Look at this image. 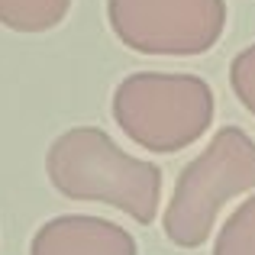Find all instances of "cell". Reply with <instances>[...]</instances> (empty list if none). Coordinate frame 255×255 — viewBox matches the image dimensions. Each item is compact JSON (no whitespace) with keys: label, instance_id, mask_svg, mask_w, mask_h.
I'll use <instances>...</instances> for the list:
<instances>
[{"label":"cell","instance_id":"cell-1","mask_svg":"<svg viewBox=\"0 0 255 255\" xmlns=\"http://www.w3.org/2000/svg\"><path fill=\"white\" fill-rule=\"evenodd\" d=\"M52 187L68 200L107 204L149 226L162 204V168L123 152L100 126L65 129L45 155Z\"/></svg>","mask_w":255,"mask_h":255},{"label":"cell","instance_id":"cell-2","mask_svg":"<svg viewBox=\"0 0 255 255\" xmlns=\"http://www.w3.org/2000/svg\"><path fill=\"white\" fill-rule=\"evenodd\" d=\"M213 87L187 71H136L113 91L110 113L139 149L171 155L194 145L213 123Z\"/></svg>","mask_w":255,"mask_h":255},{"label":"cell","instance_id":"cell-3","mask_svg":"<svg viewBox=\"0 0 255 255\" xmlns=\"http://www.w3.org/2000/svg\"><path fill=\"white\" fill-rule=\"evenodd\" d=\"M255 191V139L223 126L197 158L184 165L165 207L162 230L178 249H200L233 197Z\"/></svg>","mask_w":255,"mask_h":255},{"label":"cell","instance_id":"cell-4","mask_svg":"<svg viewBox=\"0 0 255 255\" xmlns=\"http://www.w3.org/2000/svg\"><path fill=\"white\" fill-rule=\"evenodd\" d=\"M110 29L139 55H204L226 29V0H107Z\"/></svg>","mask_w":255,"mask_h":255},{"label":"cell","instance_id":"cell-5","mask_svg":"<svg viewBox=\"0 0 255 255\" xmlns=\"http://www.w3.org/2000/svg\"><path fill=\"white\" fill-rule=\"evenodd\" d=\"M29 255H139V246L132 233L113 220L62 213L32 233Z\"/></svg>","mask_w":255,"mask_h":255},{"label":"cell","instance_id":"cell-6","mask_svg":"<svg viewBox=\"0 0 255 255\" xmlns=\"http://www.w3.org/2000/svg\"><path fill=\"white\" fill-rule=\"evenodd\" d=\"M68 10L71 0H0V26L13 32H49Z\"/></svg>","mask_w":255,"mask_h":255},{"label":"cell","instance_id":"cell-7","mask_svg":"<svg viewBox=\"0 0 255 255\" xmlns=\"http://www.w3.org/2000/svg\"><path fill=\"white\" fill-rule=\"evenodd\" d=\"M210 255H255V194L226 217Z\"/></svg>","mask_w":255,"mask_h":255},{"label":"cell","instance_id":"cell-8","mask_svg":"<svg viewBox=\"0 0 255 255\" xmlns=\"http://www.w3.org/2000/svg\"><path fill=\"white\" fill-rule=\"evenodd\" d=\"M230 84H233V94L239 97V104L255 117V42L233 58Z\"/></svg>","mask_w":255,"mask_h":255}]
</instances>
